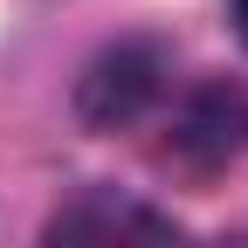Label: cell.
I'll return each mask as SVG.
<instances>
[{
  "label": "cell",
  "instance_id": "1",
  "mask_svg": "<svg viewBox=\"0 0 248 248\" xmlns=\"http://www.w3.org/2000/svg\"><path fill=\"white\" fill-rule=\"evenodd\" d=\"M42 248H193V241L179 234L172 214H159L124 186H83L48 214Z\"/></svg>",
  "mask_w": 248,
  "mask_h": 248
},
{
  "label": "cell",
  "instance_id": "2",
  "mask_svg": "<svg viewBox=\"0 0 248 248\" xmlns=\"http://www.w3.org/2000/svg\"><path fill=\"white\" fill-rule=\"evenodd\" d=\"M159 90H166V48L159 42H117L90 62V76L76 90V110L97 131H124V124H138L159 104Z\"/></svg>",
  "mask_w": 248,
  "mask_h": 248
},
{
  "label": "cell",
  "instance_id": "3",
  "mask_svg": "<svg viewBox=\"0 0 248 248\" xmlns=\"http://www.w3.org/2000/svg\"><path fill=\"white\" fill-rule=\"evenodd\" d=\"M248 145V83H207L179 104V124H172V152L193 159L200 172L234 159Z\"/></svg>",
  "mask_w": 248,
  "mask_h": 248
},
{
  "label": "cell",
  "instance_id": "4",
  "mask_svg": "<svg viewBox=\"0 0 248 248\" xmlns=\"http://www.w3.org/2000/svg\"><path fill=\"white\" fill-rule=\"evenodd\" d=\"M228 14H234V28H241V42H248V0H228Z\"/></svg>",
  "mask_w": 248,
  "mask_h": 248
}]
</instances>
